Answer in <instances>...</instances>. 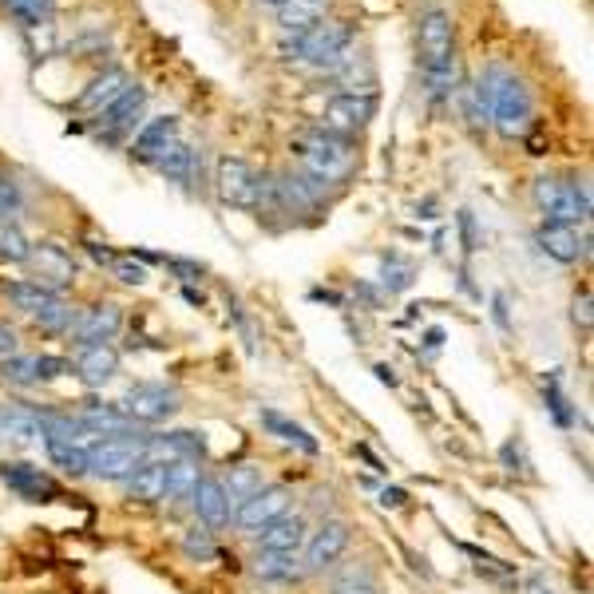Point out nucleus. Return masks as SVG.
Wrapping results in <instances>:
<instances>
[{
  "label": "nucleus",
  "instance_id": "393cba45",
  "mask_svg": "<svg viewBox=\"0 0 594 594\" xmlns=\"http://www.w3.org/2000/svg\"><path fill=\"white\" fill-rule=\"evenodd\" d=\"M123 484H127V495L139 499V503H163L167 499V464L143 460Z\"/></svg>",
  "mask_w": 594,
  "mask_h": 594
},
{
  "label": "nucleus",
  "instance_id": "7c9ffc66",
  "mask_svg": "<svg viewBox=\"0 0 594 594\" xmlns=\"http://www.w3.org/2000/svg\"><path fill=\"white\" fill-rule=\"evenodd\" d=\"M171 183H179V187H191V179H195V171H198V155L187 147V143H175L159 163H155Z\"/></svg>",
  "mask_w": 594,
  "mask_h": 594
},
{
  "label": "nucleus",
  "instance_id": "bf43d9fd",
  "mask_svg": "<svg viewBox=\"0 0 594 594\" xmlns=\"http://www.w3.org/2000/svg\"><path fill=\"white\" fill-rule=\"evenodd\" d=\"M262 4H274V8H278V4H282V0H262Z\"/></svg>",
  "mask_w": 594,
  "mask_h": 594
},
{
  "label": "nucleus",
  "instance_id": "39448f33",
  "mask_svg": "<svg viewBox=\"0 0 594 594\" xmlns=\"http://www.w3.org/2000/svg\"><path fill=\"white\" fill-rule=\"evenodd\" d=\"M531 198H535V206L543 210L547 222H575V226L591 222V187L583 179L543 175V179H535Z\"/></svg>",
  "mask_w": 594,
  "mask_h": 594
},
{
  "label": "nucleus",
  "instance_id": "5701e85b",
  "mask_svg": "<svg viewBox=\"0 0 594 594\" xmlns=\"http://www.w3.org/2000/svg\"><path fill=\"white\" fill-rule=\"evenodd\" d=\"M258 420H262V428L270 432V436H278L282 444H290V448H297V452H305V456H317V436L309 432V428H301L297 420H290V416H282L278 408H258Z\"/></svg>",
  "mask_w": 594,
  "mask_h": 594
},
{
  "label": "nucleus",
  "instance_id": "2f4dec72",
  "mask_svg": "<svg viewBox=\"0 0 594 594\" xmlns=\"http://www.w3.org/2000/svg\"><path fill=\"white\" fill-rule=\"evenodd\" d=\"M198 480H202L198 460H175V464H167V499H175V503H191Z\"/></svg>",
  "mask_w": 594,
  "mask_h": 594
},
{
  "label": "nucleus",
  "instance_id": "f3484780",
  "mask_svg": "<svg viewBox=\"0 0 594 594\" xmlns=\"http://www.w3.org/2000/svg\"><path fill=\"white\" fill-rule=\"evenodd\" d=\"M143 452H147V460H155V464L202 460V456H206V440H202L198 432H147Z\"/></svg>",
  "mask_w": 594,
  "mask_h": 594
},
{
  "label": "nucleus",
  "instance_id": "3c124183",
  "mask_svg": "<svg viewBox=\"0 0 594 594\" xmlns=\"http://www.w3.org/2000/svg\"><path fill=\"white\" fill-rule=\"evenodd\" d=\"M404 499H408V495L400 492V488H385V492H381V507H404Z\"/></svg>",
  "mask_w": 594,
  "mask_h": 594
},
{
  "label": "nucleus",
  "instance_id": "a211bd4d",
  "mask_svg": "<svg viewBox=\"0 0 594 594\" xmlns=\"http://www.w3.org/2000/svg\"><path fill=\"white\" fill-rule=\"evenodd\" d=\"M36 440H44L40 412L24 404H0V448H24Z\"/></svg>",
  "mask_w": 594,
  "mask_h": 594
},
{
  "label": "nucleus",
  "instance_id": "8fccbe9b",
  "mask_svg": "<svg viewBox=\"0 0 594 594\" xmlns=\"http://www.w3.org/2000/svg\"><path fill=\"white\" fill-rule=\"evenodd\" d=\"M16 353V333L8 325H0V357H12Z\"/></svg>",
  "mask_w": 594,
  "mask_h": 594
},
{
  "label": "nucleus",
  "instance_id": "9d476101",
  "mask_svg": "<svg viewBox=\"0 0 594 594\" xmlns=\"http://www.w3.org/2000/svg\"><path fill=\"white\" fill-rule=\"evenodd\" d=\"M535 242H539V250L547 258H555L563 266H575V262L591 258V230L575 226V222H543L535 230Z\"/></svg>",
  "mask_w": 594,
  "mask_h": 594
},
{
  "label": "nucleus",
  "instance_id": "c85d7f7f",
  "mask_svg": "<svg viewBox=\"0 0 594 594\" xmlns=\"http://www.w3.org/2000/svg\"><path fill=\"white\" fill-rule=\"evenodd\" d=\"M325 4L329 0H282L274 12H278V24H282V32H305V28H313L317 20H325Z\"/></svg>",
  "mask_w": 594,
  "mask_h": 594
},
{
  "label": "nucleus",
  "instance_id": "9b49d317",
  "mask_svg": "<svg viewBox=\"0 0 594 594\" xmlns=\"http://www.w3.org/2000/svg\"><path fill=\"white\" fill-rule=\"evenodd\" d=\"M345 547H349V523H345V519H321V523L305 535V559H301L305 575L329 571V567L345 555Z\"/></svg>",
  "mask_w": 594,
  "mask_h": 594
},
{
  "label": "nucleus",
  "instance_id": "cd10ccee",
  "mask_svg": "<svg viewBox=\"0 0 594 594\" xmlns=\"http://www.w3.org/2000/svg\"><path fill=\"white\" fill-rule=\"evenodd\" d=\"M48 460L64 468L68 476H88V444L84 440H64V436H44Z\"/></svg>",
  "mask_w": 594,
  "mask_h": 594
},
{
  "label": "nucleus",
  "instance_id": "f03ea898",
  "mask_svg": "<svg viewBox=\"0 0 594 594\" xmlns=\"http://www.w3.org/2000/svg\"><path fill=\"white\" fill-rule=\"evenodd\" d=\"M294 151L301 175L313 179L317 187H345L357 175V139H341V135L313 127L297 139Z\"/></svg>",
  "mask_w": 594,
  "mask_h": 594
},
{
  "label": "nucleus",
  "instance_id": "4be33fe9",
  "mask_svg": "<svg viewBox=\"0 0 594 594\" xmlns=\"http://www.w3.org/2000/svg\"><path fill=\"white\" fill-rule=\"evenodd\" d=\"M119 329H123V309L115 301H103V305L76 313V325H72L76 341H111Z\"/></svg>",
  "mask_w": 594,
  "mask_h": 594
},
{
  "label": "nucleus",
  "instance_id": "ddd939ff",
  "mask_svg": "<svg viewBox=\"0 0 594 594\" xmlns=\"http://www.w3.org/2000/svg\"><path fill=\"white\" fill-rule=\"evenodd\" d=\"M72 369L84 385L103 389L107 381L119 377V349L111 341H76V357H72Z\"/></svg>",
  "mask_w": 594,
  "mask_h": 594
},
{
  "label": "nucleus",
  "instance_id": "58836bf2",
  "mask_svg": "<svg viewBox=\"0 0 594 594\" xmlns=\"http://www.w3.org/2000/svg\"><path fill=\"white\" fill-rule=\"evenodd\" d=\"M183 551H187V559H198V563L214 559V555H218V543H214L210 527H191V531L183 535Z\"/></svg>",
  "mask_w": 594,
  "mask_h": 594
},
{
  "label": "nucleus",
  "instance_id": "f257e3e1",
  "mask_svg": "<svg viewBox=\"0 0 594 594\" xmlns=\"http://www.w3.org/2000/svg\"><path fill=\"white\" fill-rule=\"evenodd\" d=\"M416 60L424 76V92L432 103L456 92V32L444 8H428L416 20Z\"/></svg>",
  "mask_w": 594,
  "mask_h": 594
},
{
  "label": "nucleus",
  "instance_id": "79ce46f5",
  "mask_svg": "<svg viewBox=\"0 0 594 594\" xmlns=\"http://www.w3.org/2000/svg\"><path fill=\"white\" fill-rule=\"evenodd\" d=\"M20 206H24V195H20V183H16L12 175H4V171H0V222L16 218V214H20Z\"/></svg>",
  "mask_w": 594,
  "mask_h": 594
},
{
  "label": "nucleus",
  "instance_id": "b1692460",
  "mask_svg": "<svg viewBox=\"0 0 594 594\" xmlns=\"http://www.w3.org/2000/svg\"><path fill=\"white\" fill-rule=\"evenodd\" d=\"M76 420H80L84 432H96V436H135V432H139V428L123 416L119 404H88Z\"/></svg>",
  "mask_w": 594,
  "mask_h": 594
},
{
  "label": "nucleus",
  "instance_id": "4d7b16f0",
  "mask_svg": "<svg viewBox=\"0 0 594 594\" xmlns=\"http://www.w3.org/2000/svg\"><path fill=\"white\" fill-rule=\"evenodd\" d=\"M440 341H444V333H440V329H432V333H428V349H440Z\"/></svg>",
  "mask_w": 594,
  "mask_h": 594
},
{
  "label": "nucleus",
  "instance_id": "72a5a7b5",
  "mask_svg": "<svg viewBox=\"0 0 594 594\" xmlns=\"http://www.w3.org/2000/svg\"><path fill=\"white\" fill-rule=\"evenodd\" d=\"M8 8L12 20H20L24 28H44L56 16V0H0Z\"/></svg>",
  "mask_w": 594,
  "mask_h": 594
},
{
  "label": "nucleus",
  "instance_id": "7ed1b4c3",
  "mask_svg": "<svg viewBox=\"0 0 594 594\" xmlns=\"http://www.w3.org/2000/svg\"><path fill=\"white\" fill-rule=\"evenodd\" d=\"M484 92V103H488V119L495 123V131L503 139H523L527 127H531V115H535V103H531V92L527 84L507 72V68H488L484 80L476 84Z\"/></svg>",
  "mask_w": 594,
  "mask_h": 594
},
{
  "label": "nucleus",
  "instance_id": "6e6552de",
  "mask_svg": "<svg viewBox=\"0 0 594 594\" xmlns=\"http://www.w3.org/2000/svg\"><path fill=\"white\" fill-rule=\"evenodd\" d=\"M123 416L139 428V424H159V420H171L183 404H179V389L175 385H159V381H139L131 385L123 400H119Z\"/></svg>",
  "mask_w": 594,
  "mask_h": 594
},
{
  "label": "nucleus",
  "instance_id": "412c9836",
  "mask_svg": "<svg viewBox=\"0 0 594 594\" xmlns=\"http://www.w3.org/2000/svg\"><path fill=\"white\" fill-rule=\"evenodd\" d=\"M191 507H195V515L202 519V527H226L230 515H234L230 495L222 488V480H214V476H202L198 480L195 495H191Z\"/></svg>",
  "mask_w": 594,
  "mask_h": 594
},
{
  "label": "nucleus",
  "instance_id": "4468645a",
  "mask_svg": "<svg viewBox=\"0 0 594 594\" xmlns=\"http://www.w3.org/2000/svg\"><path fill=\"white\" fill-rule=\"evenodd\" d=\"M290 488H282V484H266L262 492H254L250 499H242L238 503V511H234V523L238 527H246V531H258V527H266V523H274L278 515H286L290 511Z\"/></svg>",
  "mask_w": 594,
  "mask_h": 594
},
{
  "label": "nucleus",
  "instance_id": "4c0bfd02",
  "mask_svg": "<svg viewBox=\"0 0 594 594\" xmlns=\"http://www.w3.org/2000/svg\"><path fill=\"white\" fill-rule=\"evenodd\" d=\"M32 242L24 238V230L16 222H0V258L4 262H28Z\"/></svg>",
  "mask_w": 594,
  "mask_h": 594
},
{
  "label": "nucleus",
  "instance_id": "37998d69",
  "mask_svg": "<svg viewBox=\"0 0 594 594\" xmlns=\"http://www.w3.org/2000/svg\"><path fill=\"white\" fill-rule=\"evenodd\" d=\"M333 594H381L377 591V583H373V575L369 571H345L337 583H333Z\"/></svg>",
  "mask_w": 594,
  "mask_h": 594
},
{
  "label": "nucleus",
  "instance_id": "2eb2a0df",
  "mask_svg": "<svg viewBox=\"0 0 594 594\" xmlns=\"http://www.w3.org/2000/svg\"><path fill=\"white\" fill-rule=\"evenodd\" d=\"M143 103H147V92H143L139 84H127V92L115 99V103H107V107H103V111L96 115L99 139H107V143H119V139H123V135L135 127V119H139Z\"/></svg>",
  "mask_w": 594,
  "mask_h": 594
},
{
  "label": "nucleus",
  "instance_id": "e433bc0d",
  "mask_svg": "<svg viewBox=\"0 0 594 594\" xmlns=\"http://www.w3.org/2000/svg\"><path fill=\"white\" fill-rule=\"evenodd\" d=\"M543 404H547V412L555 416V424H563V428H571V424H575L571 400H567V396H563V389H559V373L543 377Z\"/></svg>",
  "mask_w": 594,
  "mask_h": 594
},
{
  "label": "nucleus",
  "instance_id": "c756f323",
  "mask_svg": "<svg viewBox=\"0 0 594 594\" xmlns=\"http://www.w3.org/2000/svg\"><path fill=\"white\" fill-rule=\"evenodd\" d=\"M4 297L16 305V309H24V313H44V309H52L60 294L56 290H48V286H40V282H8L4 286Z\"/></svg>",
  "mask_w": 594,
  "mask_h": 594
},
{
  "label": "nucleus",
  "instance_id": "f704fd0d",
  "mask_svg": "<svg viewBox=\"0 0 594 594\" xmlns=\"http://www.w3.org/2000/svg\"><path fill=\"white\" fill-rule=\"evenodd\" d=\"M0 381L4 385H16V389H36L40 385V373H36V357H0Z\"/></svg>",
  "mask_w": 594,
  "mask_h": 594
},
{
  "label": "nucleus",
  "instance_id": "864d4df0",
  "mask_svg": "<svg viewBox=\"0 0 594 594\" xmlns=\"http://www.w3.org/2000/svg\"><path fill=\"white\" fill-rule=\"evenodd\" d=\"M88 250H92V258H96V262H107V266H111V262H115V254H111V250H107V246H99V242H92V246H88Z\"/></svg>",
  "mask_w": 594,
  "mask_h": 594
},
{
  "label": "nucleus",
  "instance_id": "13d9d810",
  "mask_svg": "<svg viewBox=\"0 0 594 594\" xmlns=\"http://www.w3.org/2000/svg\"><path fill=\"white\" fill-rule=\"evenodd\" d=\"M183 297H187L191 305H202V294H195V290H183Z\"/></svg>",
  "mask_w": 594,
  "mask_h": 594
},
{
  "label": "nucleus",
  "instance_id": "a19ab883",
  "mask_svg": "<svg viewBox=\"0 0 594 594\" xmlns=\"http://www.w3.org/2000/svg\"><path fill=\"white\" fill-rule=\"evenodd\" d=\"M36 321H40V329H44V333H72V325H76V309H72V305H64V301H56L52 309L36 313Z\"/></svg>",
  "mask_w": 594,
  "mask_h": 594
},
{
  "label": "nucleus",
  "instance_id": "f8f14e48",
  "mask_svg": "<svg viewBox=\"0 0 594 594\" xmlns=\"http://www.w3.org/2000/svg\"><path fill=\"white\" fill-rule=\"evenodd\" d=\"M0 484L16 495V499H28V503H52V499H60V484L44 468L24 464V460H4L0 464Z\"/></svg>",
  "mask_w": 594,
  "mask_h": 594
},
{
  "label": "nucleus",
  "instance_id": "a18cd8bd",
  "mask_svg": "<svg viewBox=\"0 0 594 594\" xmlns=\"http://www.w3.org/2000/svg\"><path fill=\"white\" fill-rule=\"evenodd\" d=\"M36 373H40V385L44 381H56V377H64V373H72V361L68 357H36Z\"/></svg>",
  "mask_w": 594,
  "mask_h": 594
},
{
  "label": "nucleus",
  "instance_id": "473e14b6",
  "mask_svg": "<svg viewBox=\"0 0 594 594\" xmlns=\"http://www.w3.org/2000/svg\"><path fill=\"white\" fill-rule=\"evenodd\" d=\"M222 488L230 495V503H242V499H250L254 492H262L266 480H262V468L258 464H238V468H230V476L222 480Z\"/></svg>",
  "mask_w": 594,
  "mask_h": 594
},
{
  "label": "nucleus",
  "instance_id": "de8ad7c7",
  "mask_svg": "<svg viewBox=\"0 0 594 594\" xmlns=\"http://www.w3.org/2000/svg\"><path fill=\"white\" fill-rule=\"evenodd\" d=\"M575 325H583V329H591V294L575 297Z\"/></svg>",
  "mask_w": 594,
  "mask_h": 594
},
{
  "label": "nucleus",
  "instance_id": "20e7f679",
  "mask_svg": "<svg viewBox=\"0 0 594 594\" xmlns=\"http://www.w3.org/2000/svg\"><path fill=\"white\" fill-rule=\"evenodd\" d=\"M353 40H357L353 20H317L313 28L297 32L290 44H282V56L309 68H341L349 60Z\"/></svg>",
  "mask_w": 594,
  "mask_h": 594
},
{
  "label": "nucleus",
  "instance_id": "0eeeda50",
  "mask_svg": "<svg viewBox=\"0 0 594 594\" xmlns=\"http://www.w3.org/2000/svg\"><path fill=\"white\" fill-rule=\"evenodd\" d=\"M377 107H381L377 92H337V96L325 99L317 127L329 135H341V139H357L377 119Z\"/></svg>",
  "mask_w": 594,
  "mask_h": 594
},
{
  "label": "nucleus",
  "instance_id": "aec40b11",
  "mask_svg": "<svg viewBox=\"0 0 594 594\" xmlns=\"http://www.w3.org/2000/svg\"><path fill=\"white\" fill-rule=\"evenodd\" d=\"M305 535H309V527H305V519L301 515H278L274 523H266V527H258V551H278V555H297L301 547H305Z\"/></svg>",
  "mask_w": 594,
  "mask_h": 594
},
{
  "label": "nucleus",
  "instance_id": "ea45409f",
  "mask_svg": "<svg viewBox=\"0 0 594 594\" xmlns=\"http://www.w3.org/2000/svg\"><path fill=\"white\" fill-rule=\"evenodd\" d=\"M460 107H464V119H468L472 127H488V123H492V119H488L484 92H480L476 84H464V88H460Z\"/></svg>",
  "mask_w": 594,
  "mask_h": 594
},
{
  "label": "nucleus",
  "instance_id": "49530a36",
  "mask_svg": "<svg viewBox=\"0 0 594 594\" xmlns=\"http://www.w3.org/2000/svg\"><path fill=\"white\" fill-rule=\"evenodd\" d=\"M163 266H167V270H175V274H179L183 282H198V278H202V266H198V262H179V258H163Z\"/></svg>",
  "mask_w": 594,
  "mask_h": 594
},
{
  "label": "nucleus",
  "instance_id": "c03bdc74",
  "mask_svg": "<svg viewBox=\"0 0 594 594\" xmlns=\"http://www.w3.org/2000/svg\"><path fill=\"white\" fill-rule=\"evenodd\" d=\"M111 274H115L123 286H147V266H139L135 258H115V262H111Z\"/></svg>",
  "mask_w": 594,
  "mask_h": 594
},
{
  "label": "nucleus",
  "instance_id": "603ef678",
  "mask_svg": "<svg viewBox=\"0 0 594 594\" xmlns=\"http://www.w3.org/2000/svg\"><path fill=\"white\" fill-rule=\"evenodd\" d=\"M495 325L507 329V297L503 294H495Z\"/></svg>",
  "mask_w": 594,
  "mask_h": 594
},
{
  "label": "nucleus",
  "instance_id": "c9c22d12",
  "mask_svg": "<svg viewBox=\"0 0 594 594\" xmlns=\"http://www.w3.org/2000/svg\"><path fill=\"white\" fill-rule=\"evenodd\" d=\"M412 278H416L412 262H408V258H400L396 250H389V254L381 258V286H385L389 294H404V290L412 286Z\"/></svg>",
  "mask_w": 594,
  "mask_h": 594
},
{
  "label": "nucleus",
  "instance_id": "5fc2aeb1",
  "mask_svg": "<svg viewBox=\"0 0 594 594\" xmlns=\"http://www.w3.org/2000/svg\"><path fill=\"white\" fill-rule=\"evenodd\" d=\"M527 594H555V591H551L543 579H531V583H527Z\"/></svg>",
  "mask_w": 594,
  "mask_h": 594
},
{
  "label": "nucleus",
  "instance_id": "1a4fd4ad",
  "mask_svg": "<svg viewBox=\"0 0 594 594\" xmlns=\"http://www.w3.org/2000/svg\"><path fill=\"white\" fill-rule=\"evenodd\" d=\"M214 191L226 206L234 210H258V198H262V175L238 159V155H226L218 159V171H214Z\"/></svg>",
  "mask_w": 594,
  "mask_h": 594
},
{
  "label": "nucleus",
  "instance_id": "a878e982",
  "mask_svg": "<svg viewBox=\"0 0 594 594\" xmlns=\"http://www.w3.org/2000/svg\"><path fill=\"white\" fill-rule=\"evenodd\" d=\"M250 571L262 579V583H297L305 575V567L297 563V555H278V551H258Z\"/></svg>",
  "mask_w": 594,
  "mask_h": 594
},
{
  "label": "nucleus",
  "instance_id": "dca6fc26",
  "mask_svg": "<svg viewBox=\"0 0 594 594\" xmlns=\"http://www.w3.org/2000/svg\"><path fill=\"white\" fill-rule=\"evenodd\" d=\"M28 262H32V270H36V282L48 286V290H56V294L76 278L72 254H68L64 246H56V242H36V246L28 250Z\"/></svg>",
  "mask_w": 594,
  "mask_h": 594
},
{
  "label": "nucleus",
  "instance_id": "bb28decb",
  "mask_svg": "<svg viewBox=\"0 0 594 594\" xmlns=\"http://www.w3.org/2000/svg\"><path fill=\"white\" fill-rule=\"evenodd\" d=\"M123 92H127V76H123L119 68H107L103 76H96V80L88 84V92L76 99V107H80V111H96L99 115L107 103H115Z\"/></svg>",
  "mask_w": 594,
  "mask_h": 594
},
{
  "label": "nucleus",
  "instance_id": "6ab92c4d",
  "mask_svg": "<svg viewBox=\"0 0 594 594\" xmlns=\"http://www.w3.org/2000/svg\"><path fill=\"white\" fill-rule=\"evenodd\" d=\"M175 143H179V119L175 115H159V119L143 123V131L131 143V155L143 159V163H159Z\"/></svg>",
  "mask_w": 594,
  "mask_h": 594
},
{
  "label": "nucleus",
  "instance_id": "6e6d98bb",
  "mask_svg": "<svg viewBox=\"0 0 594 594\" xmlns=\"http://www.w3.org/2000/svg\"><path fill=\"white\" fill-rule=\"evenodd\" d=\"M377 377H381L385 385H396V377H393V369H389V365H377Z\"/></svg>",
  "mask_w": 594,
  "mask_h": 594
},
{
  "label": "nucleus",
  "instance_id": "423d86ee",
  "mask_svg": "<svg viewBox=\"0 0 594 594\" xmlns=\"http://www.w3.org/2000/svg\"><path fill=\"white\" fill-rule=\"evenodd\" d=\"M143 440H147V432H135V436H99L96 444H88V476L111 480V484L127 480L147 460Z\"/></svg>",
  "mask_w": 594,
  "mask_h": 594
},
{
  "label": "nucleus",
  "instance_id": "09e8293b",
  "mask_svg": "<svg viewBox=\"0 0 594 594\" xmlns=\"http://www.w3.org/2000/svg\"><path fill=\"white\" fill-rule=\"evenodd\" d=\"M460 230H464V250H476V222L468 210H460Z\"/></svg>",
  "mask_w": 594,
  "mask_h": 594
}]
</instances>
